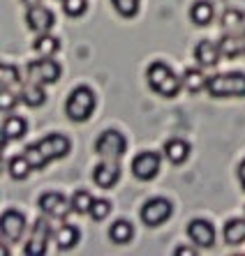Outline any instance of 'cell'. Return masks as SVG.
I'll use <instances>...</instances> for the list:
<instances>
[{"instance_id": "obj_1", "label": "cell", "mask_w": 245, "mask_h": 256, "mask_svg": "<svg viewBox=\"0 0 245 256\" xmlns=\"http://www.w3.org/2000/svg\"><path fill=\"white\" fill-rule=\"evenodd\" d=\"M67 152H70V138L63 134H49L42 141L33 143L24 150V155L28 157L33 168H42L44 164L58 160V157H65Z\"/></svg>"}, {"instance_id": "obj_2", "label": "cell", "mask_w": 245, "mask_h": 256, "mask_svg": "<svg viewBox=\"0 0 245 256\" xmlns=\"http://www.w3.org/2000/svg\"><path fill=\"white\" fill-rule=\"evenodd\" d=\"M146 78H148L150 90H155L157 95H162V97H176L178 90L183 88V81L173 74L167 62H160V60L148 67Z\"/></svg>"}, {"instance_id": "obj_3", "label": "cell", "mask_w": 245, "mask_h": 256, "mask_svg": "<svg viewBox=\"0 0 245 256\" xmlns=\"http://www.w3.org/2000/svg\"><path fill=\"white\" fill-rule=\"evenodd\" d=\"M95 108V95L93 90L86 88V86H79V88L72 90V95L67 97V104H65V114L70 120L74 122H84V120L90 118Z\"/></svg>"}, {"instance_id": "obj_4", "label": "cell", "mask_w": 245, "mask_h": 256, "mask_svg": "<svg viewBox=\"0 0 245 256\" xmlns=\"http://www.w3.org/2000/svg\"><path fill=\"white\" fill-rule=\"evenodd\" d=\"M206 90L213 97H245V74L231 72V74L210 76Z\"/></svg>"}, {"instance_id": "obj_5", "label": "cell", "mask_w": 245, "mask_h": 256, "mask_svg": "<svg viewBox=\"0 0 245 256\" xmlns=\"http://www.w3.org/2000/svg\"><path fill=\"white\" fill-rule=\"evenodd\" d=\"M125 150H127L125 136L116 130L104 132V134L95 141V152L100 157H104V160H111V162L120 160V157L125 155Z\"/></svg>"}, {"instance_id": "obj_6", "label": "cell", "mask_w": 245, "mask_h": 256, "mask_svg": "<svg viewBox=\"0 0 245 256\" xmlns=\"http://www.w3.org/2000/svg\"><path fill=\"white\" fill-rule=\"evenodd\" d=\"M30 81H37V84H56L60 78V65L56 62L51 56H42L40 60H33L26 67Z\"/></svg>"}, {"instance_id": "obj_7", "label": "cell", "mask_w": 245, "mask_h": 256, "mask_svg": "<svg viewBox=\"0 0 245 256\" xmlns=\"http://www.w3.org/2000/svg\"><path fill=\"white\" fill-rule=\"evenodd\" d=\"M171 212H173V206L167 198H150L141 208V222L146 226H160V224H164L171 217Z\"/></svg>"}, {"instance_id": "obj_8", "label": "cell", "mask_w": 245, "mask_h": 256, "mask_svg": "<svg viewBox=\"0 0 245 256\" xmlns=\"http://www.w3.org/2000/svg\"><path fill=\"white\" fill-rule=\"evenodd\" d=\"M160 164H162V157L157 155V152H153V150H146V152H139V155L134 157V162H132V173H134V178L148 182V180H153L157 173H160Z\"/></svg>"}, {"instance_id": "obj_9", "label": "cell", "mask_w": 245, "mask_h": 256, "mask_svg": "<svg viewBox=\"0 0 245 256\" xmlns=\"http://www.w3.org/2000/svg\"><path fill=\"white\" fill-rule=\"evenodd\" d=\"M26 231V217L19 210H7L3 212V220H0V233H3V240L5 242H17Z\"/></svg>"}, {"instance_id": "obj_10", "label": "cell", "mask_w": 245, "mask_h": 256, "mask_svg": "<svg viewBox=\"0 0 245 256\" xmlns=\"http://www.w3.org/2000/svg\"><path fill=\"white\" fill-rule=\"evenodd\" d=\"M40 210L47 212L49 217L63 220V217H67V212L72 210V201H67L63 194H58V192H47V194L40 196Z\"/></svg>"}, {"instance_id": "obj_11", "label": "cell", "mask_w": 245, "mask_h": 256, "mask_svg": "<svg viewBox=\"0 0 245 256\" xmlns=\"http://www.w3.org/2000/svg\"><path fill=\"white\" fill-rule=\"evenodd\" d=\"M187 236H190V240L197 247H203V250H208V247L215 244V228L206 220H192L187 224Z\"/></svg>"}, {"instance_id": "obj_12", "label": "cell", "mask_w": 245, "mask_h": 256, "mask_svg": "<svg viewBox=\"0 0 245 256\" xmlns=\"http://www.w3.org/2000/svg\"><path fill=\"white\" fill-rule=\"evenodd\" d=\"M51 236V226L47 220H37L33 226V236H30L28 244H26V256H42L47 252V242Z\"/></svg>"}, {"instance_id": "obj_13", "label": "cell", "mask_w": 245, "mask_h": 256, "mask_svg": "<svg viewBox=\"0 0 245 256\" xmlns=\"http://www.w3.org/2000/svg\"><path fill=\"white\" fill-rule=\"evenodd\" d=\"M26 24L33 32L37 35H44L49 30L54 28V14L49 12L47 7L42 5H35V7H28V14H26Z\"/></svg>"}, {"instance_id": "obj_14", "label": "cell", "mask_w": 245, "mask_h": 256, "mask_svg": "<svg viewBox=\"0 0 245 256\" xmlns=\"http://www.w3.org/2000/svg\"><path fill=\"white\" fill-rule=\"evenodd\" d=\"M118 178H120V166L111 160L100 164V166H95V171H93V180H95V185L102 187V190L114 187L116 182H118Z\"/></svg>"}, {"instance_id": "obj_15", "label": "cell", "mask_w": 245, "mask_h": 256, "mask_svg": "<svg viewBox=\"0 0 245 256\" xmlns=\"http://www.w3.org/2000/svg\"><path fill=\"white\" fill-rule=\"evenodd\" d=\"M194 58L199 60V65L201 67H215L217 60L222 58L220 54V44H213L210 40H201L194 48Z\"/></svg>"}, {"instance_id": "obj_16", "label": "cell", "mask_w": 245, "mask_h": 256, "mask_svg": "<svg viewBox=\"0 0 245 256\" xmlns=\"http://www.w3.org/2000/svg\"><path fill=\"white\" fill-rule=\"evenodd\" d=\"M164 157L171 164H183L190 157V143L183 141V138H169L164 143Z\"/></svg>"}, {"instance_id": "obj_17", "label": "cell", "mask_w": 245, "mask_h": 256, "mask_svg": "<svg viewBox=\"0 0 245 256\" xmlns=\"http://www.w3.org/2000/svg\"><path fill=\"white\" fill-rule=\"evenodd\" d=\"M44 100H47V92H44V84H37V81H30L24 84L21 88V102H24L26 106H42Z\"/></svg>"}, {"instance_id": "obj_18", "label": "cell", "mask_w": 245, "mask_h": 256, "mask_svg": "<svg viewBox=\"0 0 245 256\" xmlns=\"http://www.w3.org/2000/svg\"><path fill=\"white\" fill-rule=\"evenodd\" d=\"M180 81H183V88H185L187 92H192V95H197V92L208 88V76H206L201 70H192V67L185 70V74L180 76Z\"/></svg>"}, {"instance_id": "obj_19", "label": "cell", "mask_w": 245, "mask_h": 256, "mask_svg": "<svg viewBox=\"0 0 245 256\" xmlns=\"http://www.w3.org/2000/svg\"><path fill=\"white\" fill-rule=\"evenodd\" d=\"M77 242H79V228L72 226V224H63V226L56 231V244H58L60 252L72 250Z\"/></svg>"}, {"instance_id": "obj_20", "label": "cell", "mask_w": 245, "mask_h": 256, "mask_svg": "<svg viewBox=\"0 0 245 256\" xmlns=\"http://www.w3.org/2000/svg\"><path fill=\"white\" fill-rule=\"evenodd\" d=\"M213 16H215V10H213V5H210V2H206V0L194 2V5H192V10H190L192 24H197V26H208L210 21H213Z\"/></svg>"}, {"instance_id": "obj_21", "label": "cell", "mask_w": 245, "mask_h": 256, "mask_svg": "<svg viewBox=\"0 0 245 256\" xmlns=\"http://www.w3.org/2000/svg\"><path fill=\"white\" fill-rule=\"evenodd\" d=\"M132 236H134V228H132V224L130 222H125V220L114 222L111 228H109V238H111V242H116V244L130 242Z\"/></svg>"}, {"instance_id": "obj_22", "label": "cell", "mask_w": 245, "mask_h": 256, "mask_svg": "<svg viewBox=\"0 0 245 256\" xmlns=\"http://www.w3.org/2000/svg\"><path fill=\"white\" fill-rule=\"evenodd\" d=\"M26 120L19 116H10L3 122V143H7V138H21L26 134Z\"/></svg>"}, {"instance_id": "obj_23", "label": "cell", "mask_w": 245, "mask_h": 256, "mask_svg": "<svg viewBox=\"0 0 245 256\" xmlns=\"http://www.w3.org/2000/svg\"><path fill=\"white\" fill-rule=\"evenodd\" d=\"M224 242L229 244H240L245 242V220H229L224 224Z\"/></svg>"}, {"instance_id": "obj_24", "label": "cell", "mask_w": 245, "mask_h": 256, "mask_svg": "<svg viewBox=\"0 0 245 256\" xmlns=\"http://www.w3.org/2000/svg\"><path fill=\"white\" fill-rule=\"evenodd\" d=\"M220 54L222 58H238L243 51V42H240V35H224L220 40Z\"/></svg>"}, {"instance_id": "obj_25", "label": "cell", "mask_w": 245, "mask_h": 256, "mask_svg": "<svg viewBox=\"0 0 245 256\" xmlns=\"http://www.w3.org/2000/svg\"><path fill=\"white\" fill-rule=\"evenodd\" d=\"M7 171H10V176H12L14 180H24V178H28V173L33 171V166H30V162L26 155H17L10 160Z\"/></svg>"}, {"instance_id": "obj_26", "label": "cell", "mask_w": 245, "mask_h": 256, "mask_svg": "<svg viewBox=\"0 0 245 256\" xmlns=\"http://www.w3.org/2000/svg\"><path fill=\"white\" fill-rule=\"evenodd\" d=\"M33 48H35L40 56H54L56 51L60 48V42L56 40V37H51L49 32H44V35H40L35 40V44H33Z\"/></svg>"}, {"instance_id": "obj_27", "label": "cell", "mask_w": 245, "mask_h": 256, "mask_svg": "<svg viewBox=\"0 0 245 256\" xmlns=\"http://www.w3.org/2000/svg\"><path fill=\"white\" fill-rule=\"evenodd\" d=\"M245 21V14L240 12V10H236V7H229V10H224V14H222V28L224 30H236L240 28Z\"/></svg>"}, {"instance_id": "obj_28", "label": "cell", "mask_w": 245, "mask_h": 256, "mask_svg": "<svg viewBox=\"0 0 245 256\" xmlns=\"http://www.w3.org/2000/svg\"><path fill=\"white\" fill-rule=\"evenodd\" d=\"M93 201H95V198L90 196V192L79 190V192H74V196H72V210H74V212H79V214L90 212Z\"/></svg>"}, {"instance_id": "obj_29", "label": "cell", "mask_w": 245, "mask_h": 256, "mask_svg": "<svg viewBox=\"0 0 245 256\" xmlns=\"http://www.w3.org/2000/svg\"><path fill=\"white\" fill-rule=\"evenodd\" d=\"M114 2V10L125 18H132L139 12V0H111Z\"/></svg>"}, {"instance_id": "obj_30", "label": "cell", "mask_w": 245, "mask_h": 256, "mask_svg": "<svg viewBox=\"0 0 245 256\" xmlns=\"http://www.w3.org/2000/svg\"><path fill=\"white\" fill-rule=\"evenodd\" d=\"M63 10H65L67 16L77 18L88 10V0H63Z\"/></svg>"}, {"instance_id": "obj_31", "label": "cell", "mask_w": 245, "mask_h": 256, "mask_svg": "<svg viewBox=\"0 0 245 256\" xmlns=\"http://www.w3.org/2000/svg\"><path fill=\"white\" fill-rule=\"evenodd\" d=\"M109 212H111V203L104 201V198H97V201H93V206H90V217L95 222H102L104 217H109Z\"/></svg>"}, {"instance_id": "obj_32", "label": "cell", "mask_w": 245, "mask_h": 256, "mask_svg": "<svg viewBox=\"0 0 245 256\" xmlns=\"http://www.w3.org/2000/svg\"><path fill=\"white\" fill-rule=\"evenodd\" d=\"M0 74H3V88H12L14 84H19V72H17V67L3 62V65H0Z\"/></svg>"}, {"instance_id": "obj_33", "label": "cell", "mask_w": 245, "mask_h": 256, "mask_svg": "<svg viewBox=\"0 0 245 256\" xmlns=\"http://www.w3.org/2000/svg\"><path fill=\"white\" fill-rule=\"evenodd\" d=\"M19 97L14 95L10 88H3V92H0V108H3V114H10V111H14V106H17Z\"/></svg>"}, {"instance_id": "obj_34", "label": "cell", "mask_w": 245, "mask_h": 256, "mask_svg": "<svg viewBox=\"0 0 245 256\" xmlns=\"http://www.w3.org/2000/svg\"><path fill=\"white\" fill-rule=\"evenodd\" d=\"M238 180H240V185H243V190H245V160H243V164L238 166Z\"/></svg>"}, {"instance_id": "obj_35", "label": "cell", "mask_w": 245, "mask_h": 256, "mask_svg": "<svg viewBox=\"0 0 245 256\" xmlns=\"http://www.w3.org/2000/svg\"><path fill=\"white\" fill-rule=\"evenodd\" d=\"M176 254H197L194 247H176Z\"/></svg>"}, {"instance_id": "obj_36", "label": "cell", "mask_w": 245, "mask_h": 256, "mask_svg": "<svg viewBox=\"0 0 245 256\" xmlns=\"http://www.w3.org/2000/svg\"><path fill=\"white\" fill-rule=\"evenodd\" d=\"M21 2H24L26 7H35V5H40L42 0H21Z\"/></svg>"}, {"instance_id": "obj_37", "label": "cell", "mask_w": 245, "mask_h": 256, "mask_svg": "<svg viewBox=\"0 0 245 256\" xmlns=\"http://www.w3.org/2000/svg\"><path fill=\"white\" fill-rule=\"evenodd\" d=\"M240 42H243V51H245V30L240 32Z\"/></svg>"}]
</instances>
